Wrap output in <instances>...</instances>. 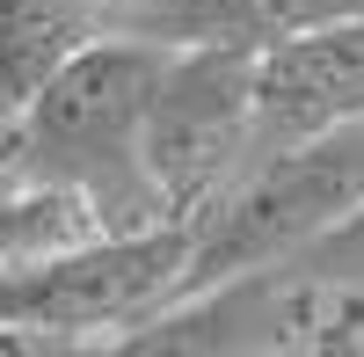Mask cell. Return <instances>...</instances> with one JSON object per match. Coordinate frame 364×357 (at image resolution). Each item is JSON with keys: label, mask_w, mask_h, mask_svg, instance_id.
I'll return each mask as SVG.
<instances>
[{"label": "cell", "mask_w": 364, "mask_h": 357, "mask_svg": "<svg viewBox=\"0 0 364 357\" xmlns=\"http://www.w3.org/2000/svg\"><path fill=\"white\" fill-rule=\"evenodd\" d=\"M102 8H109V22H117V29H146V22L168 8V0H102Z\"/></svg>", "instance_id": "obj_9"}, {"label": "cell", "mask_w": 364, "mask_h": 357, "mask_svg": "<svg viewBox=\"0 0 364 357\" xmlns=\"http://www.w3.org/2000/svg\"><path fill=\"white\" fill-rule=\"evenodd\" d=\"M357 8H364V0H357Z\"/></svg>", "instance_id": "obj_11"}, {"label": "cell", "mask_w": 364, "mask_h": 357, "mask_svg": "<svg viewBox=\"0 0 364 357\" xmlns=\"http://www.w3.org/2000/svg\"><path fill=\"white\" fill-rule=\"evenodd\" d=\"M364 204V117L299 146H269L233 175V190L190 219V248L168 284V307L204 284L299 262Z\"/></svg>", "instance_id": "obj_2"}, {"label": "cell", "mask_w": 364, "mask_h": 357, "mask_svg": "<svg viewBox=\"0 0 364 357\" xmlns=\"http://www.w3.org/2000/svg\"><path fill=\"white\" fill-rule=\"evenodd\" d=\"M255 146V51L233 44H168L146 102V175L175 226L211 212Z\"/></svg>", "instance_id": "obj_4"}, {"label": "cell", "mask_w": 364, "mask_h": 357, "mask_svg": "<svg viewBox=\"0 0 364 357\" xmlns=\"http://www.w3.org/2000/svg\"><path fill=\"white\" fill-rule=\"evenodd\" d=\"M161 58L168 44L139 29H109L87 51H73L0 124L8 175L37 190H73L102 233L168 226L154 175H146V102H154Z\"/></svg>", "instance_id": "obj_1"}, {"label": "cell", "mask_w": 364, "mask_h": 357, "mask_svg": "<svg viewBox=\"0 0 364 357\" xmlns=\"http://www.w3.org/2000/svg\"><path fill=\"white\" fill-rule=\"evenodd\" d=\"M190 226H146V233H87V241L0 262V329L44 336L51 350H117L124 329L168 307V284L182 270Z\"/></svg>", "instance_id": "obj_3"}, {"label": "cell", "mask_w": 364, "mask_h": 357, "mask_svg": "<svg viewBox=\"0 0 364 357\" xmlns=\"http://www.w3.org/2000/svg\"><path fill=\"white\" fill-rule=\"evenodd\" d=\"M350 8H357V0H168L139 37L269 51V44L299 37V29H321V22H336V15H350Z\"/></svg>", "instance_id": "obj_7"}, {"label": "cell", "mask_w": 364, "mask_h": 357, "mask_svg": "<svg viewBox=\"0 0 364 357\" xmlns=\"http://www.w3.org/2000/svg\"><path fill=\"white\" fill-rule=\"evenodd\" d=\"M364 117V8L255 51V146H299Z\"/></svg>", "instance_id": "obj_5"}, {"label": "cell", "mask_w": 364, "mask_h": 357, "mask_svg": "<svg viewBox=\"0 0 364 357\" xmlns=\"http://www.w3.org/2000/svg\"><path fill=\"white\" fill-rule=\"evenodd\" d=\"M102 0H0V124L66 66L73 51L109 37Z\"/></svg>", "instance_id": "obj_6"}, {"label": "cell", "mask_w": 364, "mask_h": 357, "mask_svg": "<svg viewBox=\"0 0 364 357\" xmlns=\"http://www.w3.org/2000/svg\"><path fill=\"white\" fill-rule=\"evenodd\" d=\"M8 190H15V175H8V161H0V197H8Z\"/></svg>", "instance_id": "obj_10"}, {"label": "cell", "mask_w": 364, "mask_h": 357, "mask_svg": "<svg viewBox=\"0 0 364 357\" xmlns=\"http://www.w3.org/2000/svg\"><path fill=\"white\" fill-rule=\"evenodd\" d=\"M291 270H306V277H343V284H364V204L328 233V241H314L306 255L291 262Z\"/></svg>", "instance_id": "obj_8"}]
</instances>
